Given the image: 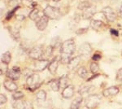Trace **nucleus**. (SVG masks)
Listing matches in <instances>:
<instances>
[{
  "instance_id": "obj_1",
  "label": "nucleus",
  "mask_w": 122,
  "mask_h": 109,
  "mask_svg": "<svg viewBox=\"0 0 122 109\" xmlns=\"http://www.w3.org/2000/svg\"><path fill=\"white\" fill-rule=\"evenodd\" d=\"M76 51V44L73 38H70L63 42L60 47V61L62 64H68L70 59H72V55Z\"/></svg>"
},
{
  "instance_id": "obj_2",
  "label": "nucleus",
  "mask_w": 122,
  "mask_h": 109,
  "mask_svg": "<svg viewBox=\"0 0 122 109\" xmlns=\"http://www.w3.org/2000/svg\"><path fill=\"white\" fill-rule=\"evenodd\" d=\"M43 14L50 20H58L60 18L61 12L58 7H53L51 5H47L43 10Z\"/></svg>"
},
{
  "instance_id": "obj_3",
  "label": "nucleus",
  "mask_w": 122,
  "mask_h": 109,
  "mask_svg": "<svg viewBox=\"0 0 122 109\" xmlns=\"http://www.w3.org/2000/svg\"><path fill=\"white\" fill-rule=\"evenodd\" d=\"M101 102V97L99 94H90L86 99L85 106L88 109H93L99 106Z\"/></svg>"
},
{
  "instance_id": "obj_4",
  "label": "nucleus",
  "mask_w": 122,
  "mask_h": 109,
  "mask_svg": "<svg viewBox=\"0 0 122 109\" xmlns=\"http://www.w3.org/2000/svg\"><path fill=\"white\" fill-rule=\"evenodd\" d=\"M44 50L42 45H38L36 47H33L29 52V56L31 59H34V60H38L42 58L43 53H44Z\"/></svg>"
},
{
  "instance_id": "obj_5",
  "label": "nucleus",
  "mask_w": 122,
  "mask_h": 109,
  "mask_svg": "<svg viewBox=\"0 0 122 109\" xmlns=\"http://www.w3.org/2000/svg\"><path fill=\"white\" fill-rule=\"evenodd\" d=\"M39 81H40V77L38 74L36 73H33L31 76H29V77L26 78V83L27 86L29 87V89H31L32 90H36L40 86L39 84Z\"/></svg>"
},
{
  "instance_id": "obj_6",
  "label": "nucleus",
  "mask_w": 122,
  "mask_h": 109,
  "mask_svg": "<svg viewBox=\"0 0 122 109\" xmlns=\"http://www.w3.org/2000/svg\"><path fill=\"white\" fill-rule=\"evenodd\" d=\"M102 12L105 16L106 20L109 22H114L117 20V16L116 14L115 11H113V9L111 7H103L102 10Z\"/></svg>"
},
{
  "instance_id": "obj_7",
  "label": "nucleus",
  "mask_w": 122,
  "mask_h": 109,
  "mask_svg": "<svg viewBox=\"0 0 122 109\" xmlns=\"http://www.w3.org/2000/svg\"><path fill=\"white\" fill-rule=\"evenodd\" d=\"M20 73H21V71H20V68L19 67H12L11 68H9L7 70L6 72V75L7 77H8L9 79L12 81H16L18 80L20 77Z\"/></svg>"
},
{
  "instance_id": "obj_8",
  "label": "nucleus",
  "mask_w": 122,
  "mask_h": 109,
  "mask_svg": "<svg viewBox=\"0 0 122 109\" xmlns=\"http://www.w3.org/2000/svg\"><path fill=\"white\" fill-rule=\"evenodd\" d=\"M92 52V47L91 45L88 42H85L83 44H81L79 47V49H78V53H79V55L81 56H87L91 54Z\"/></svg>"
},
{
  "instance_id": "obj_9",
  "label": "nucleus",
  "mask_w": 122,
  "mask_h": 109,
  "mask_svg": "<svg viewBox=\"0 0 122 109\" xmlns=\"http://www.w3.org/2000/svg\"><path fill=\"white\" fill-rule=\"evenodd\" d=\"M48 21H49L48 17L46 16L45 15H43L42 16H41L40 18L36 21V23H35L37 29L40 31L45 30L47 26V25H48Z\"/></svg>"
},
{
  "instance_id": "obj_10",
  "label": "nucleus",
  "mask_w": 122,
  "mask_h": 109,
  "mask_svg": "<svg viewBox=\"0 0 122 109\" xmlns=\"http://www.w3.org/2000/svg\"><path fill=\"white\" fill-rule=\"evenodd\" d=\"M96 11H97V9H96V6H94V5L92 4L90 7H88L87 9H86L85 11H82L81 17L84 20L91 19L92 17H93L94 16V14L96 13Z\"/></svg>"
},
{
  "instance_id": "obj_11",
  "label": "nucleus",
  "mask_w": 122,
  "mask_h": 109,
  "mask_svg": "<svg viewBox=\"0 0 122 109\" xmlns=\"http://www.w3.org/2000/svg\"><path fill=\"white\" fill-rule=\"evenodd\" d=\"M74 86L72 85H68L65 88L63 89L62 97L64 99H71L74 95Z\"/></svg>"
},
{
  "instance_id": "obj_12",
  "label": "nucleus",
  "mask_w": 122,
  "mask_h": 109,
  "mask_svg": "<svg viewBox=\"0 0 122 109\" xmlns=\"http://www.w3.org/2000/svg\"><path fill=\"white\" fill-rule=\"evenodd\" d=\"M49 60H46V59H38L36 60L34 63V68L37 71H43L45 70V68H46L48 67L49 64Z\"/></svg>"
},
{
  "instance_id": "obj_13",
  "label": "nucleus",
  "mask_w": 122,
  "mask_h": 109,
  "mask_svg": "<svg viewBox=\"0 0 122 109\" xmlns=\"http://www.w3.org/2000/svg\"><path fill=\"white\" fill-rule=\"evenodd\" d=\"M58 66H59V60L57 57H55L54 59H52L51 61H50L48 64V68L49 72L51 73L52 75H55L57 72V69H58Z\"/></svg>"
},
{
  "instance_id": "obj_14",
  "label": "nucleus",
  "mask_w": 122,
  "mask_h": 109,
  "mask_svg": "<svg viewBox=\"0 0 122 109\" xmlns=\"http://www.w3.org/2000/svg\"><path fill=\"white\" fill-rule=\"evenodd\" d=\"M119 93V88L117 86H111L108 87V88L105 89L103 90V95L104 97H110V96H114L117 95Z\"/></svg>"
},
{
  "instance_id": "obj_15",
  "label": "nucleus",
  "mask_w": 122,
  "mask_h": 109,
  "mask_svg": "<svg viewBox=\"0 0 122 109\" xmlns=\"http://www.w3.org/2000/svg\"><path fill=\"white\" fill-rule=\"evenodd\" d=\"M80 62H81L80 55H77V56H75V57H73V58H72L68 64V69L70 71L74 70V69L79 65Z\"/></svg>"
},
{
  "instance_id": "obj_16",
  "label": "nucleus",
  "mask_w": 122,
  "mask_h": 109,
  "mask_svg": "<svg viewBox=\"0 0 122 109\" xmlns=\"http://www.w3.org/2000/svg\"><path fill=\"white\" fill-rule=\"evenodd\" d=\"M8 31L11 34V37L14 39L15 41H19L20 38V30L18 28L16 27H8Z\"/></svg>"
},
{
  "instance_id": "obj_17",
  "label": "nucleus",
  "mask_w": 122,
  "mask_h": 109,
  "mask_svg": "<svg viewBox=\"0 0 122 109\" xmlns=\"http://www.w3.org/2000/svg\"><path fill=\"white\" fill-rule=\"evenodd\" d=\"M3 86L8 91H16L17 88H18V86L16 85V83H15L13 81H11V79L10 80H6L3 82Z\"/></svg>"
},
{
  "instance_id": "obj_18",
  "label": "nucleus",
  "mask_w": 122,
  "mask_h": 109,
  "mask_svg": "<svg viewBox=\"0 0 122 109\" xmlns=\"http://www.w3.org/2000/svg\"><path fill=\"white\" fill-rule=\"evenodd\" d=\"M48 85L51 86L52 90L54 91H59L60 88V79H53V80L50 81L48 82Z\"/></svg>"
},
{
  "instance_id": "obj_19",
  "label": "nucleus",
  "mask_w": 122,
  "mask_h": 109,
  "mask_svg": "<svg viewBox=\"0 0 122 109\" xmlns=\"http://www.w3.org/2000/svg\"><path fill=\"white\" fill-rule=\"evenodd\" d=\"M82 96H78L74 99L73 101L72 102L71 104V107H70V109H79L80 108V106H81V104L82 102Z\"/></svg>"
},
{
  "instance_id": "obj_20",
  "label": "nucleus",
  "mask_w": 122,
  "mask_h": 109,
  "mask_svg": "<svg viewBox=\"0 0 122 109\" xmlns=\"http://www.w3.org/2000/svg\"><path fill=\"white\" fill-rule=\"evenodd\" d=\"M11 60V55L9 51H6V52H4L3 55H2L1 61H2L3 64L7 65V64H10Z\"/></svg>"
},
{
  "instance_id": "obj_21",
  "label": "nucleus",
  "mask_w": 122,
  "mask_h": 109,
  "mask_svg": "<svg viewBox=\"0 0 122 109\" xmlns=\"http://www.w3.org/2000/svg\"><path fill=\"white\" fill-rule=\"evenodd\" d=\"M53 47L51 46H49L47 47L46 49L44 50V53H43V55H42V59H46V60H49V58L53 54Z\"/></svg>"
},
{
  "instance_id": "obj_22",
  "label": "nucleus",
  "mask_w": 122,
  "mask_h": 109,
  "mask_svg": "<svg viewBox=\"0 0 122 109\" xmlns=\"http://www.w3.org/2000/svg\"><path fill=\"white\" fill-rule=\"evenodd\" d=\"M76 73H77L78 76H79V77H81V78H82V79L87 78V77H88V75H89L87 69L85 68L84 66L80 67V68L77 69V71H76Z\"/></svg>"
},
{
  "instance_id": "obj_23",
  "label": "nucleus",
  "mask_w": 122,
  "mask_h": 109,
  "mask_svg": "<svg viewBox=\"0 0 122 109\" xmlns=\"http://www.w3.org/2000/svg\"><path fill=\"white\" fill-rule=\"evenodd\" d=\"M29 19L32 20V21H37L40 18V17H39V10L37 9L36 7L33 8V10L29 14Z\"/></svg>"
},
{
  "instance_id": "obj_24",
  "label": "nucleus",
  "mask_w": 122,
  "mask_h": 109,
  "mask_svg": "<svg viewBox=\"0 0 122 109\" xmlns=\"http://www.w3.org/2000/svg\"><path fill=\"white\" fill-rule=\"evenodd\" d=\"M36 99L38 102H44L46 99V93L45 90H41L38 91V93L36 94Z\"/></svg>"
},
{
  "instance_id": "obj_25",
  "label": "nucleus",
  "mask_w": 122,
  "mask_h": 109,
  "mask_svg": "<svg viewBox=\"0 0 122 109\" xmlns=\"http://www.w3.org/2000/svg\"><path fill=\"white\" fill-rule=\"evenodd\" d=\"M102 25H103V21L99 20H91L90 21V27L95 30L99 29Z\"/></svg>"
},
{
  "instance_id": "obj_26",
  "label": "nucleus",
  "mask_w": 122,
  "mask_h": 109,
  "mask_svg": "<svg viewBox=\"0 0 122 109\" xmlns=\"http://www.w3.org/2000/svg\"><path fill=\"white\" fill-rule=\"evenodd\" d=\"M91 87H93V86H88V85H83L80 87V89L78 90V93L81 96L84 95L86 94H88L90 92Z\"/></svg>"
},
{
  "instance_id": "obj_27",
  "label": "nucleus",
  "mask_w": 122,
  "mask_h": 109,
  "mask_svg": "<svg viewBox=\"0 0 122 109\" xmlns=\"http://www.w3.org/2000/svg\"><path fill=\"white\" fill-rule=\"evenodd\" d=\"M78 23H79V16L77 15H74L69 22V27L71 28V29H74L78 25Z\"/></svg>"
},
{
  "instance_id": "obj_28",
  "label": "nucleus",
  "mask_w": 122,
  "mask_h": 109,
  "mask_svg": "<svg viewBox=\"0 0 122 109\" xmlns=\"http://www.w3.org/2000/svg\"><path fill=\"white\" fill-rule=\"evenodd\" d=\"M62 43H63V42H61L60 37H55V38H53V39H52L51 43V45H50V46H51V47H53V49L58 48V47H60V48L61 45H62Z\"/></svg>"
},
{
  "instance_id": "obj_29",
  "label": "nucleus",
  "mask_w": 122,
  "mask_h": 109,
  "mask_svg": "<svg viewBox=\"0 0 122 109\" xmlns=\"http://www.w3.org/2000/svg\"><path fill=\"white\" fill-rule=\"evenodd\" d=\"M91 5L92 4L90 3V2H88V1H82V2H81L79 4H78V9L83 11L86 9H87L88 7H90Z\"/></svg>"
},
{
  "instance_id": "obj_30",
  "label": "nucleus",
  "mask_w": 122,
  "mask_h": 109,
  "mask_svg": "<svg viewBox=\"0 0 122 109\" xmlns=\"http://www.w3.org/2000/svg\"><path fill=\"white\" fill-rule=\"evenodd\" d=\"M68 78L66 75L63 76L62 77L60 78V88H65V87L68 86Z\"/></svg>"
},
{
  "instance_id": "obj_31",
  "label": "nucleus",
  "mask_w": 122,
  "mask_h": 109,
  "mask_svg": "<svg viewBox=\"0 0 122 109\" xmlns=\"http://www.w3.org/2000/svg\"><path fill=\"white\" fill-rule=\"evenodd\" d=\"M90 71H91L92 73H96L99 71V64H97L96 62H92L91 64H90Z\"/></svg>"
},
{
  "instance_id": "obj_32",
  "label": "nucleus",
  "mask_w": 122,
  "mask_h": 109,
  "mask_svg": "<svg viewBox=\"0 0 122 109\" xmlns=\"http://www.w3.org/2000/svg\"><path fill=\"white\" fill-rule=\"evenodd\" d=\"M13 108L15 109H24V101L23 100H15L13 104Z\"/></svg>"
},
{
  "instance_id": "obj_33",
  "label": "nucleus",
  "mask_w": 122,
  "mask_h": 109,
  "mask_svg": "<svg viewBox=\"0 0 122 109\" xmlns=\"http://www.w3.org/2000/svg\"><path fill=\"white\" fill-rule=\"evenodd\" d=\"M24 97V94L21 91H15L14 94H12V98L14 99L15 100H19L21 99Z\"/></svg>"
},
{
  "instance_id": "obj_34",
  "label": "nucleus",
  "mask_w": 122,
  "mask_h": 109,
  "mask_svg": "<svg viewBox=\"0 0 122 109\" xmlns=\"http://www.w3.org/2000/svg\"><path fill=\"white\" fill-rule=\"evenodd\" d=\"M18 8H20V6H17V7H14L12 10H11V11H9L8 12V14H7V17H6V19L7 20H9V19H11V17H12V16L14 15L15 14V11H17V9Z\"/></svg>"
},
{
  "instance_id": "obj_35",
  "label": "nucleus",
  "mask_w": 122,
  "mask_h": 109,
  "mask_svg": "<svg viewBox=\"0 0 122 109\" xmlns=\"http://www.w3.org/2000/svg\"><path fill=\"white\" fill-rule=\"evenodd\" d=\"M21 1L22 0H9V5L11 6V7H17V6H19L20 3H21Z\"/></svg>"
},
{
  "instance_id": "obj_36",
  "label": "nucleus",
  "mask_w": 122,
  "mask_h": 109,
  "mask_svg": "<svg viewBox=\"0 0 122 109\" xmlns=\"http://www.w3.org/2000/svg\"><path fill=\"white\" fill-rule=\"evenodd\" d=\"M24 109H33V104L29 101H24Z\"/></svg>"
},
{
  "instance_id": "obj_37",
  "label": "nucleus",
  "mask_w": 122,
  "mask_h": 109,
  "mask_svg": "<svg viewBox=\"0 0 122 109\" xmlns=\"http://www.w3.org/2000/svg\"><path fill=\"white\" fill-rule=\"evenodd\" d=\"M88 31V28H82V29H79L77 30H76V33L77 35H82L84 33H86Z\"/></svg>"
},
{
  "instance_id": "obj_38",
  "label": "nucleus",
  "mask_w": 122,
  "mask_h": 109,
  "mask_svg": "<svg viewBox=\"0 0 122 109\" xmlns=\"http://www.w3.org/2000/svg\"><path fill=\"white\" fill-rule=\"evenodd\" d=\"M7 101V98L6 97L5 94H0V104H1V105L6 104Z\"/></svg>"
},
{
  "instance_id": "obj_39",
  "label": "nucleus",
  "mask_w": 122,
  "mask_h": 109,
  "mask_svg": "<svg viewBox=\"0 0 122 109\" xmlns=\"http://www.w3.org/2000/svg\"><path fill=\"white\" fill-rule=\"evenodd\" d=\"M117 80L122 81V68H120L117 73Z\"/></svg>"
},
{
  "instance_id": "obj_40",
  "label": "nucleus",
  "mask_w": 122,
  "mask_h": 109,
  "mask_svg": "<svg viewBox=\"0 0 122 109\" xmlns=\"http://www.w3.org/2000/svg\"><path fill=\"white\" fill-rule=\"evenodd\" d=\"M23 73H24V75H25V76L26 77H29V76H31V75H32L33 73L30 70V69L26 68V69H25V70L23 72Z\"/></svg>"
},
{
  "instance_id": "obj_41",
  "label": "nucleus",
  "mask_w": 122,
  "mask_h": 109,
  "mask_svg": "<svg viewBox=\"0 0 122 109\" xmlns=\"http://www.w3.org/2000/svg\"><path fill=\"white\" fill-rule=\"evenodd\" d=\"M101 55H99V54H94L93 55V57H92V59H93V60L94 61H98V60H99L100 59H101Z\"/></svg>"
},
{
  "instance_id": "obj_42",
  "label": "nucleus",
  "mask_w": 122,
  "mask_h": 109,
  "mask_svg": "<svg viewBox=\"0 0 122 109\" xmlns=\"http://www.w3.org/2000/svg\"><path fill=\"white\" fill-rule=\"evenodd\" d=\"M110 32H111V33H112V35H115L116 37L119 36V31L117 30V29H111Z\"/></svg>"
},
{
  "instance_id": "obj_43",
  "label": "nucleus",
  "mask_w": 122,
  "mask_h": 109,
  "mask_svg": "<svg viewBox=\"0 0 122 109\" xmlns=\"http://www.w3.org/2000/svg\"><path fill=\"white\" fill-rule=\"evenodd\" d=\"M15 17H16V19L18 20V21H23V20L25 19V16H21V15H16Z\"/></svg>"
},
{
  "instance_id": "obj_44",
  "label": "nucleus",
  "mask_w": 122,
  "mask_h": 109,
  "mask_svg": "<svg viewBox=\"0 0 122 109\" xmlns=\"http://www.w3.org/2000/svg\"><path fill=\"white\" fill-rule=\"evenodd\" d=\"M119 14H120V16L122 17V4L121 6V7H120V9H119Z\"/></svg>"
},
{
  "instance_id": "obj_45",
  "label": "nucleus",
  "mask_w": 122,
  "mask_h": 109,
  "mask_svg": "<svg viewBox=\"0 0 122 109\" xmlns=\"http://www.w3.org/2000/svg\"><path fill=\"white\" fill-rule=\"evenodd\" d=\"M53 1H55V2H59L60 0H53Z\"/></svg>"
},
{
  "instance_id": "obj_46",
  "label": "nucleus",
  "mask_w": 122,
  "mask_h": 109,
  "mask_svg": "<svg viewBox=\"0 0 122 109\" xmlns=\"http://www.w3.org/2000/svg\"><path fill=\"white\" fill-rule=\"evenodd\" d=\"M27 1H29V2H31V1H33V0H27Z\"/></svg>"
},
{
  "instance_id": "obj_47",
  "label": "nucleus",
  "mask_w": 122,
  "mask_h": 109,
  "mask_svg": "<svg viewBox=\"0 0 122 109\" xmlns=\"http://www.w3.org/2000/svg\"><path fill=\"white\" fill-rule=\"evenodd\" d=\"M45 1H50V0H45Z\"/></svg>"
},
{
  "instance_id": "obj_48",
  "label": "nucleus",
  "mask_w": 122,
  "mask_h": 109,
  "mask_svg": "<svg viewBox=\"0 0 122 109\" xmlns=\"http://www.w3.org/2000/svg\"><path fill=\"white\" fill-rule=\"evenodd\" d=\"M121 86H122V81H121Z\"/></svg>"
},
{
  "instance_id": "obj_49",
  "label": "nucleus",
  "mask_w": 122,
  "mask_h": 109,
  "mask_svg": "<svg viewBox=\"0 0 122 109\" xmlns=\"http://www.w3.org/2000/svg\"><path fill=\"white\" fill-rule=\"evenodd\" d=\"M53 109H56V108H53Z\"/></svg>"
},
{
  "instance_id": "obj_50",
  "label": "nucleus",
  "mask_w": 122,
  "mask_h": 109,
  "mask_svg": "<svg viewBox=\"0 0 122 109\" xmlns=\"http://www.w3.org/2000/svg\"><path fill=\"white\" fill-rule=\"evenodd\" d=\"M121 55H122V52H121Z\"/></svg>"
}]
</instances>
